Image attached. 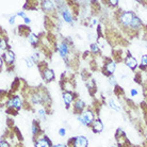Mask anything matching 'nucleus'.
<instances>
[{
  "label": "nucleus",
  "instance_id": "obj_1",
  "mask_svg": "<svg viewBox=\"0 0 147 147\" xmlns=\"http://www.w3.org/2000/svg\"><path fill=\"white\" fill-rule=\"evenodd\" d=\"M136 17V15L133 14L132 12H124L121 14V17H119V20H121V25L125 27H129L131 26L133 19Z\"/></svg>",
  "mask_w": 147,
  "mask_h": 147
},
{
  "label": "nucleus",
  "instance_id": "obj_2",
  "mask_svg": "<svg viewBox=\"0 0 147 147\" xmlns=\"http://www.w3.org/2000/svg\"><path fill=\"white\" fill-rule=\"evenodd\" d=\"M73 147H88V139L82 136L75 138L73 139Z\"/></svg>",
  "mask_w": 147,
  "mask_h": 147
},
{
  "label": "nucleus",
  "instance_id": "obj_3",
  "mask_svg": "<svg viewBox=\"0 0 147 147\" xmlns=\"http://www.w3.org/2000/svg\"><path fill=\"white\" fill-rule=\"evenodd\" d=\"M7 107L10 108H16V109H20L22 107V99L17 97V96H15L13 99H10L9 100V102H7Z\"/></svg>",
  "mask_w": 147,
  "mask_h": 147
},
{
  "label": "nucleus",
  "instance_id": "obj_4",
  "mask_svg": "<svg viewBox=\"0 0 147 147\" xmlns=\"http://www.w3.org/2000/svg\"><path fill=\"white\" fill-rule=\"evenodd\" d=\"M43 76H44V79L46 81H51L55 78V73L49 68H45L43 70Z\"/></svg>",
  "mask_w": 147,
  "mask_h": 147
},
{
  "label": "nucleus",
  "instance_id": "obj_5",
  "mask_svg": "<svg viewBox=\"0 0 147 147\" xmlns=\"http://www.w3.org/2000/svg\"><path fill=\"white\" fill-rule=\"evenodd\" d=\"M50 142L47 138L46 139H38L35 142V147H50Z\"/></svg>",
  "mask_w": 147,
  "mask_h": 147
},
{
  "label": "nucleus",
  "instance_id": "obj_6",
  "mask_svg": "<svg viewBox=\"0 0 147 147\" xmlns=\"http://www.w3.org/2000/svg\"><path fill=\"white\" fill-rule=\"evenodd\" d=\"M58 50H59L60 55H61V57H63V58H66L67 53H68V47H67L66 44H60L59 46H58Z\"/></svg>",
  "mask_w": 147,
  "mask_h": 147
},
{
  "label": "nucleus",
  "instance_id": "obj_7",
  "mask_svg": "<svg viewBox=\"0 0 147 147\" xmlns=\"http://www.w3.org/2000/svg\"><path fill=\"white\" fill-rule=\"evenodd\" d=\"M14 59H15V55H14V52L13 51H5L4 52V60H5V62L7 64H12V63L14 62Z\"/></svg>",
  "mask_w": 147,
  "mask_h": 147
},
{
  "label": "nucleus",
  "instance_id": "obj_8",
  "mask_svg": "<svg viewBox=\"0 0 147 147\" xmlns=\"http://www.w3.org/2000/svg\"><path fill=\"white\" fill-rule=\"evenodd\" d=\"M125 63H126V65L128 67H130L131 69H134V68L138 66V62H136V60L134 59L133 57H128Z\"/></svg>",
  "mask_w": 147,
  "mask_h": 147
},
{
  "label": "nucleus",
  "instance_id": "obj_9",
  "mask_svg": "<svg viewBox=\"0 0 147 147\" xmlns=\"http://www.w3.org/2000/svg\"><path fill=\"white\" fill-rule=\"evenodd\" d=\"M82 116L84 117L88 125H90V124L93 123V121H94V114H93L92 111H86V112H84V113L82 114Z\"/></svg>",
  "mask_w": 147,
  "mask_h": 147
},
{
  "label": "nucleus",
  "instance_id": "obj_10",
  "mask_svg": "<svg viewBox=\"0 0 147 147\" xmlns=\"http://www.w3.org/2000/svg\"><path fill=\"white\" fill-rule=\"evenodd\" d=\"M63 99H64V101H65V105L68 107L74 99L73 94H71L70 92H64L63 93Z\"/></svg>",
  "mask_w": 147,
  "mask_h": 147
},
{
  "label": "nucleus",
  "instance_id": "obj_11",
  "mask_svg": "<svg viewBox=\"0 0 147 147\" xmlns=\"http://www.w3.org/2000/svg\"><path fill=\"white\" fill-rule=\"evenodd\" d=\"M92 128H93V131H94V132H101L103 129L102 123H101L99 119H98V121H95L94 123H93Z\"/></svg>",
  "mask_w": 147,
  "mask_h": 147
},
{
  "label": "nucleus",
  "instance_id": "obj_12",
  "mask_svg": "<svg viewBox=\"0 0 147 147\" xmlns=\"http://www.w3.org/2000/svg\"><path fill=\"white\" fill-rule=\"evenodd\" d=\"M62 16H63V18H64V20L67 22H70L73 20V15H71V13H70L68 10H66V9L62 11Z\"/></svg>",
  "mask_w": 147,
  "mask_h": 147
},
{
  "label": "nucleus",
  "instance_id": "obj_13",
  "mask_svg": "<svg viewBox=\"0 0 147 147\" xmlns=\"http://www.w3.org/2000/svg\"><path fill=\"white\" fill-rule=\"evenodd\" d=\"M31 99H32V101H33L34 105H40V103H42L43 95H40V93H35V94L31 97Z\"/></svg>",
  "mask_w": 147,
  "mask_h": 147
},
{
  "label": "nucleus",
  "instance_id": "obj_14",
  "mask_svg": "<svg viewBox=\"0 0 147 147\" xmlns=\"http://www.w3.org/2000/svg\"><path fill=\"white\" fill-rule=\"evenodd\" d=\"M115 68H116V64L114 62H109L106 65V70L108 74H113L115 71Z\"/></svg>",
  "mask_w": 147,
  "mask_h": 147
},
{
  "label": "nucleus",
  "instance_id": "obj_15",
  "mask_svg": "<svg viewBox=\"0 0 147 147\" xmlns=\"http://www.w3.org/2000/svg\"><path fill=\"white\" fill-rule=\"evenodd\" d=\"M42 4H43V7L46 11H52L53 7H55V4H53L52 1H44Z\"/></svg>",
  "mask_w": 147,
  "mask_h": 147
},
{
  "label": "nucleus",
  "instance_id": "obj_16",
  "mask_svg": "<svg viewBox=\"0 0 147 147\" xmlns=\"http://www.w3.org/2000/svg\"><path fill=\"white\" fill-rule=\"evenodd\" d=\"M141 26V22H140V19L138 18V17H134V19H133V22L132 24H131V26H130V28H132L133 30H138L139 28H140Z\"/></svg>",
  "mask_w": 147,
  "mask_h": 147
},
{
  "label": "nucleus",
  "instance_id": "obj_17",
  "mask_svg": "<svg viewBox=\"0 0 147 147\" xmlns=\"http://www.w3.org/2000/svg\"><path fill=\"white\" fill-rule=\"evenodd\" d=\"M29 42L31 43V44L33 45V46H35V45H37V43H38V38H37V36L35 35V34L33 33H29Z\"/></svg>",
  "mask_w": 147,
  "mask_h": 147
},
{
  "label": "nucleus",
  "instance_id": "obj_18",
  "mask_svg": "<svg viewBox=\"0 0 147 147\" xmlns=\"http://www.w3.org/2000/svg\"><path fill=\"white\" fill-rule=\"evenodd\" d=\"M83 108H84V102L80 99H77V101H76V103H75V110L82 111L83 110Z\"/></svg>",
  "mask_w": 147,
  "mask_h": 147
},
{
  "label": "nucleus",
  "instance_id": "obj_19",
  "mask_svg": "<svg viewBox=\"0 0 147 147\" xmlns=\"http://www.w3.org/2000/svg\"><path fill=\"white\" fill-rule=\"evenodd\" d=\"M109 105H110V107L112 108V109H114L115 111H119V110H121V108L118 107L117 105L114 102L113 99H110V100H109Z\"/></svg>",
  "mask_w": 147,
  "mask_h": 147
},
{
  "label": "nucleus",
  "instance_id": "obj_20",
  "mask_svg": "<svg viewBox=\"0 0 147 147\" xmlns=\"http://www.w3.org/2000/svg\"><path fill=\"white\" fill-rule=\"evenodd\" d=\"M26 63H27V66H28V67H32L35 62L33 61L32 57H29V58H27V59H26Z\"/></svg>",
  "mask_w": 147,
  "mask_h": 147
},
{
  "label": "nucleus",
  "instance_id": "obj_21",
  "mask_svg": "<svg viewBox=\"0 0 147 147\" xmlns=\"http://www.w3.org/2000/svg\"><path fill=\"white\" fill-rule=\"evenodd\" d=\"M109 82H110L111 85L115 86V85H116V79H115V77H114V76H110V78H109Z\"/></svg>",
  "mask_w": 147,
  "mask_h": 147
},
{
  "label": "nucleus",
  "instance_id": "obj_22",
  "mask_svg": "<svg viewBox=\"0 0 147 147\" xmlns=\"http://www.w3.org/2000/svg\"><path fill=\"white\" fill-rule=\"evenodd\" d=\"M78 121H80V123L83 126H86V125H88V124H86V121H85V119H84V117H83L82 115H81V116H78Z\"/></svg>",
  "mask_w": 147,
  "mask_h": 147
},
{
  "label": "nucleus",
  "instance_id": "obj_23",
  "mask_svg": "<svg viewBox=\"0 0 147 147\" xmlns=\"http://www.w3.org/2000/svg\"><path fill=\"white\" fill-rule=\"evenodd\" d=\"M32 132H33L34 136L36 134V132H38V126H36V123H34L33 124V127H32Z\"/></svg>",
  "mask_w": 147,
  "mask_h": 147
},
{
  "label": "nucleus",
  "instance_id": "obj_24",
  "mask_svg": "<svg viewBox=\"0 0 147 147\" xmlns=\"http://www.w3.org/2000/svg\"><path fill=\"white\" fill-rule=\"evenodd\" d=\"M38 115H40V117L45 118V115H46V112H45L44 109H40V110H38Z\"/></svg>",
  "mask_w": 147,
  "mask_h": 147
},
{
  "label": "nucleus",
  "instance_id": "obj_25",
  "mask_svg": "<svg viewBox=\"0 0 147 147\" xmlns=\"http://www.w3.org/2000/svg\"><path fill=\"white\" fill-rule=\"evenodd\" d=\"M142 66H147V55L142 57Z\"/></svg>",
  "mask_w": 147,
  "mask_h": 147
},
{
  "label": "nucleus",
  "instance_id": "obj_26",
  "mask_svg": "<svg viewBox=\"0 0 147 147\" xmlns=\"http://www.w3.org/2000/svg\"><path fill=\"white\" fill-rule=\"evenodd\" d=\"M91 49H92L93 52H98V45L97 44H93L92 46H91Z\"/></svg>",
  "mask_w": 147,
  "mask_h": 147
},
{
  "label": "nucleus",
  "instance_id": "obj_27",
  "mask_svg": "<svg viewBox=\"0 0 147 147\" xmlns=\"http://www.w3.org/2000/svg\"><path fill=\"white\" fill-rule=\"evenodd\" d=\"M0 147H10V145L7 143V141L1 140V143H0Z\"/></svg>",
  "mask_w": 147,
  "mask_h": 147
},
{
  "label": "nucleus",
  "instance_id": "obj_28",
  "mask_svg": "<svg viewBox=\"0 0 147 147\" xmlns=\"http://www.w3.org/2000/svg\"><path fill=\"white\" fill-rule=\"evenodd\" d=\"M7 47V40H1V49H4V48Z\"/></svg>",
  "mask_w": 147,
  "mask_h": 147
},
{
  "label": "nucleus",
  "instance_id": "obj_29",
  "mask_svg": "<svg viewBox=\"0 0 147 147\" xmlns=\"http://www.w3.org/2000/svg\"><path fill=\"white\" fill-rule=\"evenodd\" d=\"M59 134L61 136H65V129H64V128H61V129H60V130H59Z\"/></svg>",
  "mask_w": 147,
  "mask_h": 147
},
{
  "label": "nucleus",
  "instance_id": "obj_30",
  "mask_svg": "<svg viewBox=\"0 0 147 147\" xmlns=\"http://www.w3.org/2000/svg\"><path fill=\"white\" fill-rule=\"evenodd\" d=\"M130 93H131V95H132V96H136V95H138V92H136V91L134 90V88H132V90H131V92H130Z\"/></svg>",
  "mask_w": 147,
  "mask_h": 147
},
{
  "label": "nucleus",
  "instance_id": "obj_31",
  "mask_svg": "<svg viewBox=\"0 0 147 147\" xmlns=\"http://www.w3.org/2000/svg\"><path fill=\"white\" fill-rule=\"evenodd\" d=\"M15 17H16V16H12L11 18H10V24H14V22H15V20H14Z\"/></svg>",
  "mask_w": 147,
  "mask_h": 147
},
{
  "label": "nucleus",
  "instance_id": "obj_32",
  "mask_svg": "<svg viewBox=\"0 0 147 147\" xmlns=\"http://www.w3.org/2000/svg\"><path fill=\"white\" fill-rule=\"evenodd\" d=\"M24 20H25V22H26V24H30V22H31V20H30V18H28V17H26Z\"/></svg>",
  "mask_w": 147,
  "mask_h": 147
},
{
  "label": "nucleus",
  "instance_id": "obj_33",
  "mask_svg": "<svg viewBox=\"0 0 147 147\" xmlns=\"http://www.w3.org/2000/svg\"><path fill=\"white\" fill-rule=\"evenodd\" d=\"M53 147H65V146H64L63 144H57V145H55Z\"/></svg>",
  "mask_w": 147,
  "mask_h": 147
},
{
  "label": "nucleus",
  "instance_id": "obj_34",
  "mask_svg": "<svg viewBox=\"0 0 147 147\" xmlns=\"http://www.w3.org/2000/svg\"><path fill=\"white\" fill-rule=\"evenodd\" d=\"M117 2H118V1H110V3L113 4V5H116V4H117Z\"/></svg>",
  "mask_w": 147,
  "mask_h": 147
},
{
  "label": "nucleus",
  "instance_id": "obj_35",
  "mask_svg": "<svg viewBox=\"0 0 147 147\" xmlns=\"http://www.w3.org/2000/svg\"><path fill=\"white\" fill-rule=\"evenodd\" d=\"M146 47H147V44H146Z\"/></svg>",
  "mask_w": 147,
  "mask_h": 147
}]
</instances>
